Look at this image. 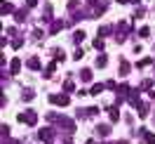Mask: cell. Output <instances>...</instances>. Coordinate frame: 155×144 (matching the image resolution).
<instances>
[{"label":"cell","mask_w":155,"mask_h":144,"mask_svg":"<svg viewBox=\"0 0 155 144\" xmlns=\"http://www.w3.org/2000/svg\"><path fill=\"white\" fill-rule=\"evenodd\" d=\"M59 29H64V21H57V24H54V26H52V33H57Z\"/></svg>","instance_id":"7c38bea8"},{"label":"cell","mask_w":155,"mask_h":144,"mask_svg":"<svg viewBox=\"0 0 155 144\" xmlns=\"http://www.w3.org/2000/svg\"><path fill=\"white\" fill-rule=\"evenodd\" d=\"M127 73H129V64L122 61V66H120V76H127Z\"/></svg>","instance_id":"ba28073f"},{"label":"cell","mask_w":155,"mask_h":144,"mask_svg":"<svg viewBox=\"0 0 155 144\" xmlns=\"http://www.w3.org/2000/svg\"><path fill=\"white\" fill-rule=\"evenodd\" d=\"M24 118H26V123H28V125H35V121H38V116H35V111H33V109H28L26 114L19 116V121H24Z\"/></svg>","instance_id":"6da1fadb"},{"label":"cell","mask_w":155,"mask_h":144,"mask_svg":"<svg viewBox=\"0 0 155 144\" xmlns=\"http://www.w3.org/2000/svg\"><path fill=\"white\" fill-rule=\"evenodd\" d=\"M19 68H21V61H19V59H12V66H10V71H12V73H17Z\"/></svg>","instance_id":"5b68a950"},{"label":"cell","mask_w":155,"mask_h":144,"mask_svg":"<svg viewBox=\"0 0 155 144\" xmlns=\"http://www.w3.org/2000/svg\"><path fill=\"white\" fill-rule=\"evenodd\" d=\"M108 130H110L108 125H99V135H108Z\"/></svg>","instance_id":"4fadbf2b"},{"label":"cell","mask_w":155,"mask_h":144,"mask_svg":"<svg viewBox=\"0 0 155 144\" xmlns=\"http://www.w3.org/2000/svg\"><path fill=\"white\" fill-rule=\"evenodd\" d=\"M26 5H28V7H35V0H26Z\"/></svg>","instance_id":"2e32d148"},{"label":"cell","mask_w":155,"mask_h":144,"mask_svg":"<svg viewBox=\"0 0 155 144\" xmlns=\"http://www.w3.org/2000/svg\"><path fill=\"white\" fill-rule=\"evenodd\" d=\"M129 104H132V106H141V102H139V92H134V95L129 97Z\"/></svg>","instance_id":"8992f818"},{"label":"cell","mask_w":155,"mask_h":144,"mask_svg":"<svg viewBox=\"0 0 155 144\" xmlns=\"http://www.w3.org/2000/svg\"><path fill=\"white\" fill-rule=\"evenodd\" d=\"M0 12H2V14H10V12H14V5L2 0V5H0Z\"/></svg>","instance_id":"3957f363"},{"label":"cell","mask_w":155,"mask_h":144,"mask_svg":"<svg viewBox=\"0 0 155 144\" xmlns=\"http://www.w3.org/2000/svg\"><path fill=\"white\" fill-rule=\"evenodd\" d=\"M101 90H104V85H94L92 87V95H97V92H101Z\"/></svg>","instance_id":"9a60e30c"},{"label":"cell","mask_w":155,"mask_h":144,"mask_svg":"<svg viewBox=\"0 0 155 144\" xmlns=\"http://www.w3.org/2000/svg\"><path fill=\"white\" fill-rule=\"evenodd\" d=\"M38 137H40V139H45V142H52V139H49V137H52V130L45 128V130H40V132H38Z\"/></svg>","instance_id":"277c9868"},{"label":"cell","mask_w":155,"mask_h":144,"mask_svg":"<svg viewBox=\"0 0 155 144\" xmlns=\"http://www.w3.org/2000/svg\"><path fill=\"white\" fill-rule=\"evenodd\" d=\"M94 47H97L99 52H104V40H101V38H97V40H94Z\"/></svg>","instance_id":"9c48e42d"},{"label":"cell","mask_w":155,"mask_h":144,"mask_svg":"<svg viewBox=\"0 0 155 144\" xmlns=\"http://www.w3.org/2000/svg\"><path fill=\"white\" fill-rule=\"evenodd\" d=\"M80 76H82V80H92V71H89V68H82Z\"/></svg>","instance_id":"52a82bcc"},{"label":"cell","mask_w":155,"mask_h":144,"mask_svg":"<svg viewBox=\"0 0 155 144\" xmlns=\"http://www.w3.org/2000/svg\"><path fill=\"white\" fill-rule=\"evenodd\" d=\"M97 64H99V66H106V54H101V57L97 59Z\"/></svg>","instance_id":"5bb4252c"},{"label":"cell","mask_w":155,"mask_h":144,"mask_svg":"<svg viewBox=\"0 0 155 144\" xmlns=\"http://www.w3.org/2000/svg\"><path fill=\"white\" fill-rule=\"evenodd\" d=\"M49 102L57 104V106H66L68 104V95H52V97H49Z\"/></svg>","instance_id":"7a4b0ae2"},{"label":"cell","mask_w":155,"mask_h":144,"mask_svg":"<svg viewBox=\"0 0 155 144\" xmlns=\"http://www.w3.org/2000/svg\"><path fill=\"white\" fill-rule=\"evenodd\" d=\"M110 118H113V121H117V118H120V111H117L115 106H113V109H110Z\"/></svg>","instance_id":"30bf717a"},{"label":"cell","mask_w":155,"mask_h":144,"mask_svg":"<svg viewBox=\"0 0 155 144\" xmlns=\"http://www.w3.org/2000/svg\"><path fill=\"white\" fill-rule=\"evenodd\" d=\"M28 66H31V68H40V61H38V59H35V57H33V59H31V61H28Z\"/></svg>","instance_id":"8fae6325"}]
</instances>
